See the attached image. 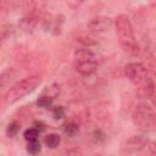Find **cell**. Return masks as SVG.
Here are the masks:
<instances>
[{
  "label": "cell",
  "instance_id": "cell-1",
  "mask_svg": "<svg viewBox=\"0 0 156 156\" xmlns=\"http://www.w3.org/2000/svg\"><path fill=\"white\" fill-rule=\"evenodd\" d=\"M115 28L116 34L119 41L121 48L129 55H138L139 52V44L136 41L133 24L129 17L124 13H121L115 20Z\"/></svg>",
  "mask_w": 156,
  "mask_h": 156
},
{
  "label": "cell",
  "instance_id": "cell-2",
  "mask_svg": "<svg viewBox=\"0 0 156 156\" xmlns=\"http://www.w3.org/2000/svg\"><path fill=\"white\" fill-rule=\"evenodd\" d=\"M43 79L39 74H30L28 77H24L23 79L16 82L12 84L5 93L4 100L6 104H15L23 99L26 95L33 93L40 84Z\"/></svg>",
  "mask_w": 156,
  "mask_h": 156
},
{
  "label": "cell",
  "instance_id": "cell-3",
  "mask_svg": "<svg viewBox=\"0 0 156 156\" xmlns=\"http://www.w3.org/2000/svg\"><path fill=\"white\" fill-rule=\"evenodd\" d=\"M73 65H74L76 71L80 76L89 77L96 71L99 66V61H98L96 54L85 46V48L77 49L74 51Z\"/></svg>",
  "mask_w": 156,
  "mask_h": 156
},
{
  "label": "cell",
  "instance_id": "cell-4",
  "mask_svg": "<svg viewBox=\"0 0 156 156\" xmlns=\"http://www.w3.org/2000/svg\"><path fill=\"white\" fill-rule=\"evenodd\" d=\"M132 121L139 129L145 132H154L156 128L155 111L147 102H140L133 108Z\"/></svg>",
  "mask_w": 156,
  "mask_h": 156
},
{
  "label": "cell",
  "instance_id": "cell-5",
  "mask_svg": "<svg viewBox=\"0 0 156 156\" xmlns=\"http://www.w3.org/2000/svg\"><path fill=\"white\" fill-rule=\"evenodd\" d=\"M124 76L135 87H139V85L144 84L150 78L147 67H145L143 63H139V62L128 63L124 67Z\"/></svg>",
  "mask_w": 156,
  "mask_h": 156
},
{
  "label": "cell",
  "instance_id": "cell-6",
  "mask_svg": "<svg viewBox=\"0 0 156 156\" xmlns=\"http://www.w3.org/2000/svg\"><path fill=\"white\" fill-rule=\"evenodd\" d=\"M149 141H150V139L146 136V134H133L123 141V144L121 146V151L123 154L139 152L146 147Z\"/></svg>",
  "mask_w": 156,
  "mask_h": 156
},
{
  "label": "cell",
  "instance_id": "cell-7",
  "mask_svg": "<svg viewBox=\"0 0 156 156\" xmlns=\"http://www.w3.org/2000/svg\"><path fill=\"white\" fill-rule=\"evenodd\" d=\"M46 15V0H26L23 5V16L35 17L41 21Z\"/></svg>",
  "mask_w": 156,
  "mask_h": 156
},
{
  "label": "cell",
  "instance_id": "cell-8",
  "mask_svg": "<svg viewBox=\"0 0 156 156\" xmlns=\"http://www.w3.org/2000/svg\"><path fill=\"white\" fill-rule=\"evenodd\" d=\"M65 22V17L58 13V15H45L41 18V27L45 32L51 33L54 35H57L61 33L62 26Z\"/></svg>",
  "mask_w": 156,
  "mask_h": 156
},
{
  "label": "cell",
  "instance_id": "cell-9",
  "mask_svg": "<svg viewBox=\"0 0 156 156\" xmlns=\"http://www.w3.org/2000/svg\"><path fill=\"white\" fill-rule=\"evenodd\" d=\"M112 26H113V20L111 17L104 16V15H99V16L93 17L88 22L87 28H88L89 32L99 34V33H104V32L108 30Z\"/></svg>",
  "mask_w": 156,
  "mask_h": 156
},
{
  "label": "cell",
  "instance_id": "cell-10",
  "mask_svg": "<svg viewBox=\"0 0 156 156\" xmlns=\"http://www.w3.org/2000/svg\"><path fill=\"white\" fill-rule=\"evenodd\" d=\"M154 93H155V84H154V80L151 77L144 84L136 87V94L141 99H146V100L151 99L154 96Z\"/></svg>",
  "mask_w": 156,
  "mask_h": 156
},
{
  "label": "cell",
  "instance_id": "cell-11",
  "mask_svg": "<svg viewBox=\"0 0 156 156\" xmlns=\"http://www.w3.org/2000/svg\"><path fill=\"white\" fill-rule=\"evenodd\" d=\"M39 21H40V20H38V18H35V17L23 16V17L20 20V22H18V28H20L23 33L29 34V33H32V32L34 30V28L38 26Z\"/></svg>",
  "mask_w": 156,
  "mask_h": 156
},
{
  "label": "cell",
  "instance_id": "cell-12",
  "mask_svg": "<svg viewBox=\"0 0 156 156\" xmlns=\"http://www.w3.org/2000/svg\"><path fill=\"white\" fill-rule=\"evenodd\" d=\"M62 130L68 136H74L79 132V122L76 119H68L62 124Z\"/></svg>",
  "mask_w": 156,
  "mask_h": 156
},
{
  "label": "cell",
  "instance_id": "cell-13",
  "mask_svg": "<svg viewBox=\"0 0 156 156\" xmlns=\"http://www.w3.org/2000/svg\"><path fill=\"white\" fill-rule=\"evenodd\" d=\"M61 143V136L57 133H49L44 136V144L45 146L50 149H56Z\"/></svg>",
  "mask_w": 156,
  "mask_h": 156
},
{
  "label": "cell",
  "instance_id": "cell-14",
  "mask_svg": "<svg viewBox=\"0 0 156 156\" xmlns=\"http://www.w3.org/2000/svg\"><path fill=\"white\" fill-rule=\"evenodd\" d=\"M60 90H61V88H60V84H58V83H51L50 85H48V87L41 91V95L49 96V98H51V99L55 100V99L58 96Z\"/></svg>",
  "mask_w": 156,
  "mask_h": 156
},
{
  "label": "cell",
  "instance_id": "cell-15",
  "mask_svg": "<svg viewBox=\"0 0 156 156\" xmlns=\"http://www.w3.org/2000/svg\"><path fill=\"white\" fill-rule=\"evenodd\" d=\"M20 130H21V123L18 121L13 119L6 127V135L9 138H13V136H16L20 133Z\"/></svg>",
  "mask_w": 156,
  "mask_h": 156
},
{
  "label": "cell",
  "instance_id": "cell-16",
  "mask_svg": "<svg viewBox=\"0 0 156 156\" xmlns=\"http://www.w3.org/2000/svg\"><path fill=\"white\" fill-rule=\"evenodd\" d=\"M41 151V144L38 139L27 141V152L30 155H37Z\"/></svg>",
  "mask_w": 156,
  "mask_h": 156
},
{
  "label": "cell",
  "instance_id": "cell-17",
  "mask_svg": "<svg viewBox=\"0 0 156 156\" xmlns=\"http://www.w3.org/2000/svg\"><path fill=\"white\" fill-rule=\"evenodd\" d=\"M52 101H54V99H51V98H49V96H45V95H41V94H40L39 99L37 100L35 104H37L38 107H41V108H49V107H51Z\"/></svg>",
  "mask_w": 156,
  "mask_h": 156
},
{
  "label": "cell",
  "instance_id": "cell-18",
  "mask_svg": "<svg viewBox=\"0 0 156 156\" xmlns=\"http://www.w3.org/2000/svg\"><path fill=\"white\" fill-rule=\"evenodd\" d=\"M39 134H40V133H39L34 127H32V128H28V129L24 130V133H23V138H24L26 141H30V140H35V139H38Z\"/></svg>",
  "mask_w": 156,
  "mask_h": 156
},
{
  "label": "cell",
  "instance_id": "cell-19",
  "mask_svg": "<svg viewBox=\"0 0 156 156\" xmlns=\"http://www.w3.org/2000/svg\"><path fill=\"white\" fill-rule=\"evenodd\" d=\"M10 13V6L5 0H0V23L6 20V17Z\"/></svg>",
  "mask_w": 156,
  "mask_h": 156
},
{
  "label": "cell",
  "instance_id": "cell-20",
  "mask_svg": "<svg viewBox=\"0 0 156 156\" xmlns=\"http://www.w3.org/2000/svg\"><path fill=\"white\" fill-rule=\"evenodd\" d=\"M93 140L95 143H98V144L104 143L106 140V133L102 129H100V128L94 129V132H93Z\"/></svg>",
  "mask_w": 156,
  "mask_h": 156
},
{
  "label": "cell",
  "instance_id": "cell-21",
  "mask_svg": "<svg viewBox=\"0 0 156 156\" xmlns=\"http://www.w3.org/2000/svg\"><path fill=\"white\" fill-rule=\"evenodd\" d=\"M51 112H52L54 118H56V119L63 118L65 115H66V110H65L63 106H54V107L51 108Z\"/></svg>",
  "mask_w": 156,
  "mask_h": 156
},
{
  "label": "cell",
  "instance_id": "cell-22",
  "mask_svg": "<svg viewBox=\"0 0 156 156\" xmlns=\"http://www.w3.org/2000/svg\"><path fill=\"white\" fill-rule=\"evenodd\" d=\"M66 1V5L72 9V10H77L82 6V4L84 2V0H65Z\"/></svg>",
  "mask_w": 156,
  "mask_h": 156
},
{
  "label": "cell",
  "instance_id": "cell-23",
  "mask_svg": "<svg viewBox=\"0 0 156 156\" xmlns=\"http://www.w3.org/2000/svg\"><path fill=\"white\" fill-rule=\"evenodd\" d=\"M33 127L39 132V133H41V132H44L45 129H46V126H45V123H43L41 121H35L34 123H33Z\"/></svg>",
  "mask_w": 156,
  "mask_h": 156
},
{
  "label": "cell",
  "instance_id": "cell-24",
  "mask_svg": "<svg viewBox=\"0 0 156 156\" xmlns=\"http://www.w3.org/2000/svg\"><path fill=\"white\" fill-rule=\"evenodd\" d=\"M6 37H7V30H6V29H4V28H1V29H0V46H1V45H2V43L5 41Z\"/></svg>",
  "mask_w": 156,
  "mask_h": 156
}]
</instances>
